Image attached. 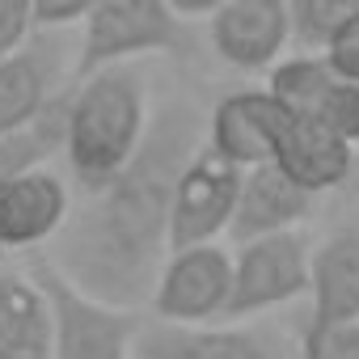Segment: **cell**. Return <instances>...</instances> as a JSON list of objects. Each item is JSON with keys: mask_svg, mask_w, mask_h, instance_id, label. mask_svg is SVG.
Returning <instances> with one entry per match:
<instances>
[{"mask_svg": "<svg viewBox=\"0 0 359 359\" xmlns=\"http://www.w3.org/2000/svg\"><path fill=\"white\" fill-rule=\"evenodd\" d=\"M199 144V123L187 106H169L148 123L135 156L106 187L85 195L55 233L51 262L89 296L123 309L148 304L161 262L169 258L173 177Z\"/></svg>", "mask_w": 359, "mask_h": 359, "instance_id": "cell-1", "label": "cell"}, {"mask_svg": "<svg viewBox=\"0 0 359 359\" xmlns=\"http://www.w3.org/2000/svg\"><path fill=\"white\" fill-rule=\"evenodd\" d=\"M148 131V76L135 64L97 68L68 89L64 161L76 191L93 195L135 156Z\"/></svg>", "mask_w": 359, "mask_h": 359, "instance_id": "cell-2", "label": "cell"}, {"mask_svg": "<svg viewBox=\"0 0 359 359\" xmlns=\"http://www.w3.org/2000/svg\"><path fill=\"white\" fill-rule=\"evenodd\" d=\"M26 271L43 287L51 304V359H131L140 313L123 304H106L81 292L51 258H30Z\"/></svg>", "mask_w": 359, "mask_h": 359, "instance_id": "cell-3", "label": "cell"}, {"mask_svg": "<svg viewBox=\"0 0 359 359\" xmlns=\"http://www.w3.org/2000/svg\"><path fill=\"white\" fill-rule=\"evenodd\" d=\"M187 47L182 18L169 0H93L81 18L72 76H89L114 64H140L148 55H173Z\"/></svg>", "mask_w": 359, "mask_h": 359, "instance_id": "cell-4", "label": "cell"}, {"mask_svg": "<svg viewBox=\"0 0 359 359\" xmlns=\"http://www.w3.org/2000/svg\"><path fill=\"white\" fill-rule=\"evenodd\" d=\"M309 292V245L296 229L241 241L233 254V287L224 321H245L266 309H283Z\"/></svg>", "mask_w": 359, "mask_h": 359, "instance_id": "cell-5", "label": "cell"}, {"mask_svg": "<svg viewBox=\"0 0 359 359\" xmlns=\"http://www.w3.org/2000/svg\"><path fill=\"white\" fill-rule=\"evenodd\" d=\"M229 287H233V254L220 241H195L169 250L148 292V304L156 321L208 325L224 317Z\"/></svg>", "mask_w": 359, "mask_h": 359, "instance_id": "cell-6", "label": "cell"}, {"mask_svg": "<svg viewBox=\"0 0 359 359\" xmlns=\"http://www.w3.org/2000/svg\"><path fill=\"white\" fill-rule=\"evenodd\" d=\"M241 187V165L220 156L208 140L191 148L173 177V199H169V250L195 245V241H216L229 229L233 203Z\"/></svg>", "mask_w": 359, "mask_h": 359, "instance_id": "cell-7", "label": "cell"}, {"mask_svg": "<svg viewBox=\"0 0 359 359\" xmlns=\"http://www.w3.org/2000/svg\"><path fill=\"white\" fill-rule=\"evenodd\" d=\"M309 321L300 355H309L330 330L359 321V220L334 229L309 254Z\"/></svg>", "mask_w": 359, "mask_h": 359, "instance_id": "cell-8", "label": "cell"}, {"mask_svg": "<svg viewBox=\"0 0 359 359\" xmlns=\"http://www.w3.org/2000/svg\"><path fill=\"white\" fill-rule=\"evenodd\" d=\"M208 43L233 72H266L292 43L287 0H224L208 18Z\"/></svg>", "mask_w": 359, "mask_h": 359, "instance_id": "cell-9", "label": "cell"}, {"mask_svg": "<svg viewBox=\"0 0 359 359\" xmlns=\"http://www.w3.org/2000/svg\"><path fill=\"white\" fill-rule=\"evenodd\" d=\"M68 212H72L68 182L47 165L0 182V250L13 254L47 245L64 229Z\"/></svg>", "mask_w": 359, "mask_h": 359, "instance_id": "cell-10", "label": "cell"}, {"mask_svg": "<svg viewBox=\"0 0 359 359\" xmlns=\"http://www.w3.org/2000/svg\"><path fill=\"white\" fill-rule=\"evenodd\" d=\"M287 106L266 93V89H241V93H224L212 114H208V144L229 156L233 165L250 169V165H262L271 161L275 152V140L287 123Z\"/></svg>", "mask_w": 359, "mask_h": 359, "instance_id": "cell-11", "label": "cell"}, {"mask_svg": "<svg viewBox=\"0 0 359 359\" xmlns=\"http://www.w3.org/2000/svg\"><path fill=\"white\" fill-rule=\"evenodd\" d=\"M271 161L292 177L296 187H304L309 195H325L334 187L346 182V173L355 165V144L342 140L330 123H321L317 114H287Z\"/></svg>", "mask_w": 359, "mask_h": 359, "instance_id": "cell-12", "label": "cell"}, {"mask_svg": "<svg viewBox=\"0 0 359 359\" xmlns=\"http://www.w3.org/2000/svg\"><path fill=\"white\" fill-rule=\"evenodd\" d=\"M313 199L317 195L296 187L275 161L250 165V169H241V187H237V203H233L224 237H233L241 245V241H254V237H266V233L296 229L309 216Z\"/></svg>", "mask_w": 359, "mask_h": 359, "instance_id": "cell-13", "label": "cell"}, {"mask_svg": "<svg viewBox=\"0 0 359 359\" xmlns=\"http://www.w3.org/2000/svg\"><path fill=\"white\" fill-rule=\"evenodd\" d=\"M135 359H279L266 334L258 330H216L208 325H177V321H156L140 325L135 334Z\"/></svg>", "mask_w": 359, "mask_h": 359, "instance_id": "cell-14", "label": "cell"}, {"mask_svg": "<svg viewBox=\"0 0 359 359\" xmlns=\"http://www.w3.org/2000/svg\"><path fill=\"white\" fill-rule=\"evenodd\" d=\"M0 359H51V304L30 271L0 262Z\"/></svg>", "mask_w": 359, "mask_h": 359, "instance_id": "cell-15", "label": "cell"}, {"mask_svg": "<svg viewBox=\"0 0 359 359\" xmlns=\"http://www.w3.org/2000/svg\"><path fill=\"white\" fill-rule=\"evenodd\" d=\"M60 93V55L47 43H26L0 60V135L30 123Z\"/></svg>", "mask_w": 359, "mask_h": 359, "instance_id": "cell-16", "label": "cell"}, {"mask_svg": "<svg viewBox=\"0 0 359 359\" xmlns=\"http://www.w3.org/2000/svg\"><path fill=\"white\" fill-rule=\"evenodd\" d=\"M64 118H68V89H60L30 123L0 135V182H9L26 169L51 165V156L64 152Z\"/></svg>", "mask_w": 359, "mask_h": 359, "instance_id": "cell-17", "label": "cell"}, {"mask_svg": "<svg viewBox=\"0 0 359 359\" xmlns=\"http://www.w3.org/2000/svg\"><path fill=\"white\" fill-rule=\"evenodd\" d=\"M338 76H334V68L325 64V55L321 51H300V55H279L271 68H266V93H275L287 110H296V114H313L321 102H325V93H330V85H334Z\"/></svg>", "mask_w": 359, "mask_h": 359, "instance_id": "cell-18", "label": "cell"}, {"mask_svg": "<svg viewBox=\"0 0 359 359\" xmlns=\"http://www.w3.org/2000/svg\"><path fill=\"white\" fill-rule=\"evenodd\" d=\"M359 13V0H287V18H292V39L304 47L321 51V43L351 18Z\"/></svg>", "mask_w": 359, "mask_h": 359, "instance_id": "cell-19", "label": "cell"}, {"mask_svg": "<svg viewBox=\"0 0 359 359\" xmlns=\"http://www.w3.org/2000/svg\"><path fill=\"white\" fill-rule=\"evenodd\" d=\"M321 123H330L342 140H351L355 148H359V81H334L330 85V93H325V102L313 110Z\"/></svg>", "mask_w": 359, "mask_h": 359, "instance_id": "cell-20", "label": "cell"}, {"mask_svg": "<svg viewBox=\"0 0 359 359\" xmlns=\"http://www.w3.org/2000/svg\"><path fill=\"white\" fill-rule=\"evenodd\" d=\"M325 64L334 68V76L342 81H359V13H351L325 43H321Z\"/></svg>", "mask_w": 359, "mask_h": 359, "instance_id": "cell-21", "label": "cell"}, {"mask_svg": "<svg viewBox=\"0 0 359 359\" xmlns=\"http://www.w3.org/2000/svg\"><path fill=\"white\" fill-rule=\"evenodd\" d=\"M34 34V0H0V60L22 51Z\"/></svg>", "mask_w": 359, "mask_h": 359, "instance_id": "cell-22", "label": "cell"}, {"mask_svg": "<svg viewBox=\"0 0 359 359\" xmlns=\"http://www.w3.org/2000/svg\"><path fill=\"white\" fill-rule=\"evenodd\" d=\"M93 9V0H34V26L39 30H68Z\"/></svg>", "mask_w": 359, "mask_h": 359, "instance_id": "cell-23", "label": "cell"}, {"mask_svg": "<svg viewBox=\"0 0 359 359\" xmlns=\"http://www.w3.org/2000/svg\"><path fill=\"white\" fill-rule=\"evenodd\" d=\"M304 359H359V321L330 330Z\"/></svg>", "mask_w": 359, "mask_h": 359, "instance_id": "cell-24", "label": "cell"}, {"mask_svg": "<svg viewBox=\"0 0 359 359\" xmlns=\"http://www.w3.org/2000/svg\"><path fill=\"white\" fill-rule=\"evenodd\" d=\"M220 5H224V0H169V9L182 18V22H195V18H203V22H208Z\"/></svg>", "mask_w": 359, "mask_h": 359, "instance_id": "cell-25", "label": "cell"}]
</instances>
